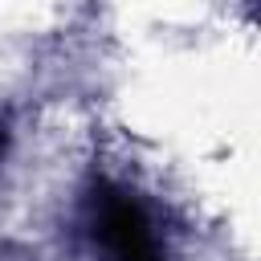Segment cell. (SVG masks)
<instances>
[{"label":"cell","instance_id":"1","mask_svg":"<svg viewBox=\"0 0 261 261\" xmlns=\"http://www.w3.org/2000/svg\"><path fill=\"white\" fill-rule=\"evenodd\" d=\"M90 237L106 261H163L143 204L114 184H98L90 196Z\"/></svg>","mask_w":261,"mask_h":261},{"label":"cell","instance_id":"2","mask_svg":"<svg viewBox=\"0 0 261 261\" xmlns=\"http://www.w3.org/2000/svg\"><path fill=\"white\" fill-rule=\"evenodd\" d=\"M4 151H8V126L0 122V159H4Z\"/></svg>","mask_w":261,"mask_h":261}]
</instances>
